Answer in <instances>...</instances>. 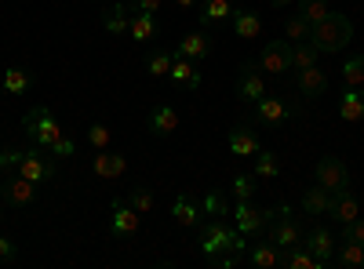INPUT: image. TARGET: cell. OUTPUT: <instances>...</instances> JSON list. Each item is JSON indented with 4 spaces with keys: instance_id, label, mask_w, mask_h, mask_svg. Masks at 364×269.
<instances>
[{
    "instance_id": "cb8c5ba5",
    "label": "cell",
    "mask_w": 364,
    "mask_h": 269,
    "mask_svg": "<svg viewBox=\"0 0 364 269\" xmlns=\"http://www.w3.org/2000/svg\"><path fill=\"white\" fill-rule=\"evenodd\" d=\"M132 8H128V0L124 4H113L106 15H102V26H106V33H113V37H124L128 29H132Z\"/></svg>"
},
{
    "instance_id": "52a82bcc",
    "label": "cell",
    "mask_w": 364,
    "mask_h": 269,
    "mask_svg": "<svg viewBox=\"0 0 364 269\" xmlns=\"http://www.w3.org/2000/svg\"><path fill=\"white\" fill-rule=\"evenodd\" d=\"M0 197H4V204L15 207V212H29V207L37 204V182H29L26 175L11 171V175H8V182L0 186Z\"/></svg>"
},
{
    "instance_id": "8d00e7d4",
    "label": "cell",
    "mask_w": 364,
    "mask_h": 269,
    "mask_svg": "<svg viewBox=\"0 0 364 269\" xmlns=\"http://www.w3.org/2000/svg\"><path fill=\"white\" fill-rule=\"evenodd\" d=\"M343 84H346V87H360V84H364V55L346 58V66H343Z\"/></svg>"
},
{
    "instance_id": "5b68a950",
    "label": "cell",
    "mask_w": 364,
    "mask_h": 269,
    "mask_svg": "<svg viewBox=\"0 0 364 269\" xmlns=\"http://www.w3.org/2000/svg\"><path fill=\"white\" fill-rule=\"evenodd\" d=\"M18 175H26L29 182H37V186H44V182H55V175H58V160L48 153V149L33 146V149H26V153H22Z\"/></svg>"
},
{
    "instance_id": "3957f363",
    "label": "cell",
    "mask_w": 364,
    "mask_h": 269,
    "mask_svg": "<svg viewBox=\"0 0 364 269\" xmlns=\"http://www.w3.org/2000/svg\"><path fill=\"white\" fill-rule=\"evenodd\" d=\"M22 128H26L29 142L41 146V149H51L58 138L66 135V128L58 124V116L51 113V106H33V109H26V116H22Z\"/></svg>"
},
{
    "instance_id": "2e32d148",
    "label": "cell",
    "mask_w": 364,
    "mask_h": 269,
    "mask_svg": "<svg viewBox=\"0 0 364 269\" xmlns=\"http://www.w3.org/2000/svg\"><path fill=\"white\" fill-rule=\"evenodd\" d=\"M178 124H182V116H178V109H175V106H154V113L146 116L149 135H157V138L175 135V128H178Z\"/></svg>"
},
{
    "instance_id": "ee69618b",
    "label": "cell",
    "mask_w": 364,
    "mask_h": 269,
    "mask_svg": "<svg viewBox=\"0 0 364 269\" xmlns=\"http://www.w3.org/2000/svg\"><path fill=\"white\" fill-rule=\"evenodd\" d=\"M343 241H357V244H364V219H353V222L343 226Z\"/></svg>"
},
{
    "instance_id": "7c38bea8",
    "label": "cell",
    "mask_w": 364,
    "mask_h": 269,
    "mask_svg": "<svg viewBox=\"0 0 364 269\" xmlns=\"http://www.w3.org/2000/svg\"><path fill=\"white\" fill-rule=\"evenodd\" d=\"M259 70H266V73H288L291 70V40L284 37V40H269L262 51H259Z\"/></svg>"
},
{
    "instance_id": "d4e9b609",
    "label": "cell",
    "mask_w": 364,
    "mask_h": 269,
    "mask_svg": "<svg viewBox=\"0 0 364 269\" xmlns=\"http://www.w3.org/2000/svg\"><path fill=\"white\" fill-rule=\"evenodd\" d=\"M175 51H178V55H186V58H193V62H204V58L211 55V40L197 29V33H186V37H182Z\"/></svg>"
},
{
    "instance_id": "8992f818",
    "label": "cell",
    "mask_w": 364,
    "mask_h": 269,
    "mask_svg": "<svg viewBox=\"0 0 364 269\" xmlns=\"http://www.w3.org/2000/svg\"><path fill=\"white\" fill-rule=\"evenodd\" d=\"M302 109L291 106L288 99H277V95H262L255 102V124H266V128H281L288 121H295Z\"/></svg>"
},
{
    "instance_id": "ac0fdd59",
    "label": "cell",
    "mask_w": 364,
    "mask_h": 269,
    "mask_svg": "<svg viewBox=\"0 0 364 269\" xmlns=\"http://www.w3.org/2000/svg\"><path fill=\"white\" fill-rule=\"evenodd\" d=\"M230 153L233 157H255L259 149H262V142H259V135L248 128V124H237V128H230Z\"/></svg>"
},
{
    "instance_id": "ffe728a7",
    "label": "cell",
    "mask_w": 364,
    "mask_h": 269,
    "mask_svg": "<svg viewBox=\"0 0 364 269\" xmlns=\"http://www.w3.org/2000/svg\"><path fill=\"white\" fill-rule=\"evenodd\" d=\"M233 33L240 37V40H255L259 33H262V15L259 11H252V8H233Z\"/></svg>"
},
{
    "instance_id": "f1b7e54d",
    "label": "cell",
    "mask_w": 364,
    "mask_h": 269,
    "mask_svg": "<svg viewBox=\"0 0 364 269\" xmlns=\"http://www.w3.org/2000/svg\"><path fill=\"white\" fill-rule=\"evenodd\" d=\"M281 265H284V269H321V265H317V258H314L306 248H302V244L284 248V251H281Z\"/></svg>"
},
{
    "instance_id": "4fadbf2b",
    "label": "cell",
    "mask_w": 364,
    "mask_h": 269,
    "mask_svg": "<svg viewBox=\"0 0 364 269\" xmlns=\"http://www.w3.org/2000/svg\"><path fill=\"white\" fill-rule=\"evenodd\" d=\"M262 95H266V77H262L259 62H245L240 66V77H237V99L255 106Z\"/></svg>"
},
{
    "instance_id": "83f0119b",
    "label": "cell",
    "mask_w": 364,
    "mask_h": 269,
    "mask_svg": "<svg viewBox=\"0 0 364 269\" xmlns=\"http://www.w3.org/2000/svg\"><path fill=\"white\" fill-rule=\"evenodd\" d=\"M233 18V4L230 0H204L200 4V22L204 26H223Z\"/></svg>"
},
{
    "instance_id": "816d5d0a",
    "label": "cell",
    "mask_w": 364,
    "mask_h": 269,
    "mask_svg": "<svg viewBox=\"0 0 364 269\" xmlns=\"http://www.w3.org/2000/svg\"><path fill=\"white\" fill-rule=\"evenodd\" d=\"M360 95H364V84H360Z\"/></svg>"
},
{
    "instance_id": "277c9868",
    "label": "cell",
    "mask_w": 364,
    "mask_h": 269,
    "mask_svg": "<svg viewBox=\"0 0 364 269\" xmlns=\"http://www.w3.org/2000/svg\"><path fill=\"white\" fill-rule=\"evenodd\" d=\"M302 226H299V219L291 215V207L288 204H281L277 212H273V219H269V226H266V241L269 244H277L281 251L284 248H295V244H302Z\"/></svg>"
},
{
    "instance_id": "ab89813d",
    "label": "cell",
    "mask_w": 364,
    "mask_h": 269,
    "mask_svg": "<svg viewBox=\"0 0 364 269\" xmlns=\"http://www.w3.org/2000/svg\"><path fill=\"white\" fill-rule=\"evenodd\" d=\"M230 186H233V197H237V200H252L255 190H259V186H255V175H245V171L233 175V182H230Z\"/></svg>"
},
{
    "instance_id": "4dcf8cb0",
    "label": "cell",
    "mask_w": 364,
    "mask_h": 269,
    "mask_svg": "<svg viewBox=\"0 0 364 269\" xmlns=\"http://www.w3.org/2000/svg\"><path fill=\"white\" fill-rule=\"evenodd\" d=\"M317 58H321V51L310 40L291 44V70H310V66H317Z\"/></svg>"
},
{
    "instance_id": "7a4b0ae2",
    "label": "cell",
    "mask_w": 364,
    "mask_h": 269,
    "mask_svg": "<svg viewBox=\"0 0 364 269\" xmlns=\"http://www.w3.org/2000/svg\"><path fill=\"white\" fill-rule=\"evenodd\" d=\"M353 40V22L339 11H331L328 18H321L314 29H310V44L321 51V55H336L343 51L346 44Z\"/></svg>"
},
{
    "instance_id": "ba28073f",
    "label": "cell",
    "mask_w": 364,
    "mask_h": 269,
    "mask_svg": "<svg viewBox=\"0 0 364 269\" xmlns=\"http://www.w3.org/2000/svg\"><path fill=\"white\" fill-rule=\"evenodd\" d=\"M230 219H233V226L245 233V236H262L266 226H269V219H273V212H259L252 200H237V207L230 212Z\"/></svg>"
},
{
    "instance_id": "60d3db41",
    "label": "cell",
    "mask_w": 364,
    "mask_h": 269,
    "mask_svg": "<svg viewBox=\"0 0 364 269\" xmlns=\"http://www.w3.org/2000/svg\"><path fill=\"white\" fill-rule=\"evenodd\" d=\"M22 153H26V149H15V146H4V149H0V171H4V175H11V171H18V164H22Z\"/></svg>"
},
{
    "instance_id": "30bf717a",
    "label": "cell",
    "mask_w": 364,
    "mask_h": 269,
    "mask_svg": "<svg viewBox=\"0 0 364 269\" xmlns=\"http://www.w3.org/2000/svg\"><path fill=\"white\" fill-rule=\"evenodd\" d=\"M142 226V215L135 212V207L128 200H113V215H109V233L117 236V241H132V236L139 233Z\"/></svg>"
},
{
    "instance_id": "7402d4cb",
    "label": "cell",
    "mask_w": 364,
    "mask_h": 269,
    "mask_svg": "<svg viewBox=\"0 0 364 269\" xmlns=\"http://www.w3.org/2000/svg\"><path fill=\"white\" fill-rule=\"evenodd\" d=\"M245 262H252V265H259V269H273V265H281V248H277V244H269V241L248 244Z\"/></svg>"
},
{
    "instance_id": "603a6c76",
    "label": "cell",
    "mask_w": 364,
    "mask_h": 269,
    "mask_svg": "<svg viewBox=\"0 0 364 269\" xmlns=\"http://www.w3.org/2000/svg\"><path fill=\"white\" fill-rule=\"evenodd\" d=\"M328 207H331V193L317 182V186H310L306 193H302V215H310V219H321V215H328Z\"/></svg>"
},
{
    "instance_id": "4316f807",
    "label": "cell",
    "mask_w": 364,
    "mask_h": 269,
    "mask_svg": "<svg viewBox=\"0 0 364 269\" xmlns=\"http://www.w3.org/2000/svg\"><path fill=\"white\" fill-rule=\"evenodd\" d=\"M157 18L154 15H149V11H135L132 15V29H128V37L132 40H139V44H146V40H154L157 37Z\"/></svg>"
},
{
    "instance_id": "9c48e42d",
    "label": "cell",
    "mask_w": 364,
    "mask_h": 269,
    "mask_svg": "<svg viewBox=\"0 0 364 269\" xmlns=\"http://www.w3.org/2000/svg\"><path fill=\"white\" fill-rule=\"evenodd\" d=\"M317 182L336 197V193H343V190H350V168L339 160V157H321L317 160Z\"/></svg>"
},
{
    "instance_id": "bcb514c9",
    "label": "cell",
    "mask_w": 364,
    "mask_h": 269,
    "mask_svg": "<svg viewBox=\"0 0 364 269\" xmlns=\"http://www.w3.org/2000/svg\"><path fill=\"white\" fill-rule=\"evenodd\" d=\"M15 255H18V248L8 241V236H0V262H15Z\"/></svg>"
},
{
    "instance_id": "e0dca14e",
    "label": "cell",
    "mask_w": 364,
    "mask_h": 269,
    "mask_svg": "<svg viewBox=\"0 0 364 269\" xmlns=\"http://www.w3.org/2000/svg\"><path fill=\"white\" fill-rule=\"evenodd\" d=\"M171 84L175 87H186V92H197L200 87V70H197V62L193 58H186V55H178L175 51V62H171Z\"/></svg>"
},
{
    "instance_id": "7dc6e473",
    "label": "cell",
    "mask_w": 364,
    "mask_h": 269,
    "mask_svg": "<svg viewBox=\"0 0 364 269\" xmlns=\"http://www.w3.org/2000/svg\"><path fill=\"white\" fill-rule=\"evenodd\" d=\"M175 4H178L182 11H190V8H197V0H175Z\"/></svg>"
},
{
    "instance_id": "c3c4849f",
    "label": "cell",
    "mask_w": 364,
    "mask_h": 269,
    "mask_svg": "<svg viewBox=\"0 0 364 269\" xmlns=\"http://www.w3.org/2000/svg\"><path fill=\"white\" fill-rule=\"evenodd\" d=\"M273 8H288V4H295V0H269Z\"/></svg>"
},
{
    "instance_id": "f35d334b",
    "label": "cell",
    "mask_w": 364,
    "mask_h": 269,
    "mask_svg": "<svg viewBox=\"0 0 364 269\" xmlns=\"http://www.w3.org/2000/svg\"><path fill=\"white\" fill-rule=\"evenodd\" d=\"M4 92L8 95H26L29 92V73L26 70H8L4 73Z\"/></svg>"
},
{
    "instance_id": "1f68e13d",
    "label": "cell",
    "mask_w": 364,
    "mask_h": 269,
    "mask_svg": "<svg viewBox=\"0 0 364 269\" xmlns=\"http://www.w3.org/2000/svg\"><path fill=\"white\" fill-rule=\"evenodd\" d=\"M171 62H175V51L157 48L154 55L146 58V70H149V77H168V73H171Z\"/></svg>"
},
{
    "instance_id": "f546056e",
    "label": "cell",
    "mask_w": 364,
    "mask_h": 269,
    "mask_svg": "<svg viewBox=\"0 0 364 269\" xmlns=\"http://www.w3.org/2000/svg\"><path fill=\"white\" fill-rule=\"evenodd\" d=\"M252 160H255V178H277L281 175V160L273 149H259Z\"/></svg>"
},
{
    "instance_id": "6da1fadb",
    "label": "cell",
    "mask_w": 364,
    "mask_h": 269,
    "mask_svg": "<svg viewBox=\"0 0 364 269\" xmlns=\"http://www.w3.org/2000/svg\"><path fill=\"white\" fill-rule=\"evenodd\" d=\"M197 248H200V255H204L208 265H215L223 255L245 258L248 236L240 233L237 226H230L226 219H208V222H200V229H197Z\"/></svg>"
},
{
    "instance_id": "484cf974",
    "label": "cell",
    "mask_w": 364,
    "mask_h": 269,
    "mask_svg": "<svg viewBox=\"0 0 364 269\" xmlns=\"http://www.w3.org/2000/svg\"><path fill=\"white\" fill-rule=\"evenodd\" d=\"M339 116L350 124L364 121V95H360V87H346L343 99H339Z\"/></svg>"
},
{
    "instance_id": "836d02e7",
    "label": "cell",
    "mask_w": 364,
    "mask_h": 269,
    "mask_svg": "<svg viewBox=\"0 0 364 269\" xmlns=\"http://www.w3.org/2000/svg\"><path fill=\"white\" fill-rule=\"evenodd\" d=\"M336 262H339V265H350V269L364 265V244H357V241H346V244H339V255H336Z\"/></svg>"
},
{
    "instance_id": "e575fe53",
    "label": "cell",
    "mask_w": 364,
    "mask_h": 269,
    "mask_svg": "<svg viewBox=\"0 0 364 269\" xmlns=\"http://www.w3.org/2000/svg\"><path fill=\"white\" fill-rule=\"evenodd\" d=\"M310 22L306 18H302V15H291L288 22H284V37L291 40V44H302V40H310Z\"/></svg>"
},
{
    "instance_id": "44dd1931",
    "label": "cell",
    "mask_w": 364,
    "mask_h": 269,
    "mask_svg": "<svg viewBox=\"0 0 364 269\" xmlns=\"http://www.w3.org/2000/svg\"><path fill=\"white\" fill-rule=\"evenodd\" d=\"M171 215H175V222H178L182 229H197V226H200V207H197V200H193L190 193H178V197H175Z\"/></svg>"
},
{
    "instance_id": "d6a6232c",
    "label": "cell",
    "mask_w": 364,
    "mask_h": 269,
    "mask_svg": "<svg viewBox=\"0 0 364 269\" xmlns=\"http://www.w3.org/2000/svg\"><path fill=\"white\" fill-rule=\"evenodd\" d=\"M299 15L306 18L310 26H317L321 18L331 15V8H328V0H299Z\"/></svg>"
},
{
    "instance_id": "d6986e66",
    "label": "cell",
    "mask_w": 364,
    "mask_h": 269,
    "mask_svg": "<svg viewBox=\"0 0 364 269\" xmlns=\"http://www.w3.org/2000/svg\"><path fill=\"white\" fill-rule=\"evenodd\" d=\"M328 215L336 219L339 226H346V222L360 219V200H357V193H353V190H343V193H336V197H331Z\"/></svg>"
},
{
    "instance_id": "5bb4252c",
    "label": "cell",
    "mask_w": 364,
    "mask_h": 269,
    "mask_svg": "<svg viewBox=\"0 0 364 269\" xmlns=\"http://www.w3.org/2000/svg\"><path fill=\"white\" fill-rule=\"evenodd\" d=\"M124 171H128V157L124 153L95 149V178H102V182H117V178H124Z\"/></svg>"
},
{
    "instance_id": "74e56055",
    "label": "cell",
    "mask_w": 364,
    "mask_h": 269,
    "mask_svg": "<svg viewBox=\"0 0 364 269\" xmlns=\"http://www.w3.org/2000/svg\"><path fill=\"white\" fill-rule=\"evenodd\" d=\"M204 215H211V219H230V204H226V197L223 193H204Z\"/></svg>"
},
{
    "instance_id": "8fae6325",
    "label": "cell",
    "mask_w": 364,
    "mask_h": 269,
    "mask_svg": "<svg viewBox=\"0 0 364 269\" xmlns=\"http://www.w3.org/2000/svg\"><path fill=\"white\" fill-rule=\"evenodd\" d=\"M302 248H306L314 258H317V265L324 269V265H331V262H336V236H331L324 226H314L306 236H302Z\"/></svg>"
},
{
    "instance_id": "d590c367",
    "label": "cell",
    "mask_w": 364,
    "mask_h": 269,
    "mask_svg": "<svg viewBox=\"0 0 364 269\" xmlns=\"http://www.w3.org/2000/svg\"><path fill=\"white\" fill-rule=\"evenodd\" d=\"M128 204L135 207V212H139V215H149V212H154V207H157V197H154V193H149L146 186H135V190L128 193Z\"/></svg>"
},
{
    "instance_id": "9a60e30c",
    "label": "cell",
    "mask_w": 364,
    "mask_h": 269,
    "mask_svg": "<svg viewBox=\"0 0 364 269\" xmlns=\"http://www.w3.org/2000/svg\"><path fill=\"white\" fill-rule=\"evenodd\" d=\"M295 92H299L302 99H321V95H328V73H324L321 66L299 70V77H295Z\"/></svg>"
},
{
    "instance_id": "7bdbcfd3",
    "label": "cell",
    "mask_w": 364,
    "mask_h": 269,
    "mask_svg": "<svg viewBox=\"0 0 364 269\" xmlns=\"http://www.w3.org/2000/svg\"><path fill=\"white\" fill-rule=\"evenodd\" d=\"M48 153H51L55 160H66V157H73V153H77V142H73L70 135H63V138H58V142L48 149Z\"/></svg>"
},
{
    "instance_id": "681fc988",
    "label": "cell",
    "mask_w": 364,
    "mask_h": 269,
    "mask_svg": "<svg viewBox=\"0 0 364 269\" xmlns=\"http://www.w3.org/2000/svg\"><path fill=\"white\" fill-rule=\"evenodd\" d=\"M4 212H8V204H4V197H0V219H4Z\"/></svg>"
},
{
    "instance_id": "b9f144b4",
    "label": "cell",
    "mask_w": 364,
    "mask_h": 269,
    "mask_svg": "<svg viewBox=\"0 0 364 269\" xmlns=\"http://www.w3.org/2000/svg\"><path fill=\"white\" fill-rule=\"evenodd\" d=\"M87 142H91V149H109L113 131H109L106 124H91V128H87Z\"/></svg>"
},
{
    "instance_id": "f6af8a7d",
    "label": "cell",
    "mask_w": 364,
    "mask_h": 269,
    "mask_svg": "<svg viewBox=\"0 0 364 269\" xmlns=\"http://www.w3.org/2000/svg\"><path fill=\"white\" fill-rule=\"evenodd\" d=\"M128 8H132V11H149V15H154V11H161V0H128Z\"/></svg>"
},
{
    "instance_id": "f907efd6",
    "label": "cell",
    "mask_w": 364,
    "mask_h": 269,
    "mask_svg": "<svg viewBox=\"0 0 364 269\" xmlns=\"http://www.w3.org/2000/svg\"><path fill=\"white\" fill-rule=\"evenodd\" d=\"M230 4H233V8H237V4H240V0H230Z\"/></svg>"
}]
</instances>
